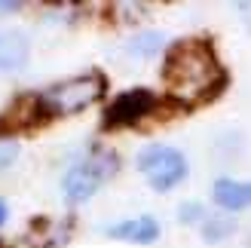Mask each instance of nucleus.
Masks as SVG:
<instances>
[{
	"mask_svg": "<svg viewBox=\"0 0 251 248\" xmlns=\"http://www.w3.org/2000/svg\"><path fill=\"white\" fill-rule=\"evenodd\" d=\"M166 86L169 95L184 107H196L215 98L224 86V71L211 46L202 40H184L166 58Z\"/></svg>",
	"mask_w": 251,
	"mask_h": 248,
	"instance_id": "obj_1",
	"label": "nucleus"
},
{
	"mask_svg": "<svg viewBox=\"0 0 251 248\" xmlns=\"http://www.w3.org/2000/svg\"><path fill=\"white\" fill-rule=\"evenodd\" d=\"M104 95V80L98 74H80V77H71V80H61L55 86L37 98L43 110L49 114H80L83 107L95 104L98 98Z\"/></svg>",
	"mask_w": 251,
	"mask_h": 248,
	"instance_id": "obj_2",
	"label": "nucleus"
},
{
	"mask_svg": "<svg viewBox=\"0 0 251 248\" xmlns=\"http://www.w3.org/2000/svg\"><path fill=\"white\" fill-rule=\"evenodd\" d=\"M117 166H120V159H117V153H110V150H98L89 159L77 163L65 175V184H61V187H65V199L68 202L89 199V196L117 172Z\"/></svg>",
	"mask_w": 251,
	"mask_h": 248,
	"instance_id": "obj_3",
	"label": "nucleus"
},
{
	"mask_svg": "<svg viewBox=\"0 0 251 248\" xmlns=\"http://www.w3.org/2000/svg\"><path fill=\"white\" fill-rule=\"evenodd\" d=\"M138 169L141 175L153 184V190H172L175 184H181L187 175L184 156L169 144H150L138 153Z\"/></svg>",
	"mask_w": 251,
	"mask_h": 248,
	"instance_id": "obj_4",
	"label": "nucleus"
},
{
	"mask_svg": "<svg viewBox=\"0 0 251 248\" xmlns=\"http://www.w3.org/2000/svg\"><path fill=\"white\" fill-rule=\"evenodd\" d=\"M156 104V95L150 89H129L114 98V104L107 107V126H129L138 123L144 114H150Z\"/></svg>",
	"mask_w": 251,
	"mask_h": 248,
	"instance_id": "obj_5",
	"label": "nucleus"
},
{
	"mask_svg": "<svg viewBox=\"0 0 251 248\" xmlns=\"http://www.w3.org/2000/svg\"><path fill=\"white\" fill-rule=\"evenodd\" d=\"M107 236H114V239H123V242H153L159 236V224L150 215H141V218H129V221H123V224H114L107 230Z\"/></svg>",
	"mask_w": 251,
	"mask_h": 248,
	"instance_id": "obj_6",
	"label": "nucleus"
},
{
	"mask_svg": "<svg viewBox=\"0 0 251 248\" xmlns=\"http://www.w3.org/2000/svg\"><path fill=\"white\" fill-rule=\"evenodd\" d=\"M28 37L19 34V31H6L0 34V74H9V71H19L25 61H28Z\"/></svg>",
	"mask_w": 251,
	"mask_h": 248,
	"instance_id": "obj_7",
	"label": "nucleus"
},
{
	"mask_svg": "<svg viewBox=\"0 0 251 248\" xmlns=\"http://www.w3.org/2000/svg\"><path fill=\"white\" fill-rule=\"evenodd\" d=\"M215 202L221 208H245L251 205V184H239V181H218L215 184Z\"/></svg>",
	"mask_w": 251,
	"mask_h": 248,
	"instance_id": "obj_8",
	"label": "nucleus"
},
{
	"mask_svg": "<svg viewBox=\"0 0 251 248\" xmlns=\"http://www.w3.org/2000/svg\"><path fill=\"white\" fill-rule=\"evenodd\" d=\"M159 49H162V34H156V31H144V34H138L135 40L129 43V52L132 55H141V58L156 55Z\"/></svg>",
	"mask_w": 251,
	"mask_h": 248,
	"instance_id": "obj_9",
	"label": "nucleus"
},
{
	"mask_svg": "<svg viewBox=\"0 0 251 248\" xmlns=\"http://www.w3.org/2000/svg\"><path fill=\"white\" fill-rule=\"evenodd\" d=\"M236 230L233 224V218H224V215H215L211 221H205V239L208 242H221V239H227L230 233Z\"/></svg>",
	"mask_w": 251,
	"mask_h": 248,
	"instance_id": "obj_10",
	"label": "nucleus"
},
{
	"mask_svg": "<svg viewBox=\"0 0 251 248\" xmlns=\"http://www.w3.org/2000/svg\"><path fill=\"white\" fill-rule=\"evenodd\" d=\"M19 153V144L16 141H0V169H6Z\"/></svg>",
	"mask_w": 251,
	"mask_h": 248,
	"instance_id": "obj_11",
	"label": "nucleus"
},
{
	"mask_svg": "<svg viewBox=\"0 0 251 248\" xmlns=\"http://www.w3.org/2000/svg\"><path fill=\"white\" fill-rule=\"evenodd\" d=\"M184 224H193V221H199L202 218V208H199L196 202H187V205H181V215H178Z\"/></svg>",
	"mask_w": 251,
	"mask_h": 248,
	"instance_id": "obj_12",
	"label": "nucleus"
},
{
	"mask_svg": "<svg viewBox=\"0 0 251 248\" xmlns=\"http://www.w3.org/2000/svg\"><path fill=\"white\" fill-rule=\"evenodd\" d=\"M3 221H6V205L0 202V224H3Z\"/></svg>",
	"mask_w": 251,
	"mask_h": 248,
	"instance_id": "obj_13",
	"label": "nucleus"
},
{
	"mask_svg": "<svg viewBox=\"0 0 251 248\" xmlns=\"http://www.w3.org/2000/svg\"><path fill=\"white\" fill-rule=\"evenodd\" d=\"M0 9H19V3H0Z\"/></svg>",
	"mask_w": 251,
	"mask_h": 248,
	"instance_id": "obj_14",
	"label": "nucleus"
}]
</instances>
